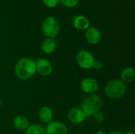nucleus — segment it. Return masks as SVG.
<instances>
[{
	"label": "nucleus",
	"mask_w": 135,
	"mask_h": 134,
	"mask_svg": "<svg viewBox=\"0 0 135 134\" xmlns=\"http://www.w3.org/2000/svg\"><path fill=\"white\" fill-rule=\"evenodd\" d=\"M44 4L48 8H54L59 4V0H43Z\"/></svg>",
	"instance_id": "nucleus-18"
},
{
	"label": "nucleus",
	"mask_w": 135,
	"mask_h": 134,
	"mask_svg": "<svg viewBox=\"0 0 135 134\" xmlns=\"http://www.w3.org/2000/svg\"><path fill=\"white\" fill-rule=\"evenodd\" d=\"M93 117L94 119L97 120V122H102V121L104 120V116H103V115L100 113V111L98 112V113H97L96 115H94Z\"/></svg>",
	"instance_id": "nucleus-20"
},
{
	"label": "nucleus",
	"mask_w": 135,
	"mask_h": 134,
	"mask_svg": "<svg viewBox=\"0 0 135 134\" xmlns=\"http://www.w3.org/2000/svg\"><path fill=\"white\" fill-rule=\"evenodd\" d=\"M120 81L125 84L132 83L135 80V70L131 66L125 67L120 73Z\"/></svg>",
	"instance_id": "nucleus-14"
},
{
	"label": "nucleus",
	"mask_w": 135,
	"mask_h": 134,
	"mask_svg": "<svg viewBox=\"0 0 135 134\" xmlns=\"http://www.w3.org/2000/svg\"><path fill=\"white\" fill-rule=\"evenodd\" d=\"M25 134H45L44 127L40 124H31L25 131Z\"/></svg>",
	"instance_id": "nucleus-16"
},
{
	"label": "nucleus",
	"mask_w": 135,
	"mask_h": 134,
	"mask_svg": "<svg viewBox=\"0 0 135 134\" xmlns=\"http://www.w3.org/2000/svg\"><path fill=\"white\" fill-rule=\"evenodd\" d=\"M59 2L65 7L74 8L79 4L80 0H59Z\"/></svg>",
	"instance_id": "nucleus-17"
},
{
	"label": "nucleus",
	"mask_w": 135,
	"mask_h": 134,
	"mask_svg": "<svg viewBox=\"0 0 135 134\" xmlns=\"http://www.w3.org/2000/svg\"><path fill=\"white\" fill-rule=\"evenodd\" d=\"M103 67H104V63H103L100 60H97V59H95V61H94V62H93V68H92V69H93V70H95L99 71V70H102V69H103Z\"/></svg>",
	"instance_id": "nucleus-19"
},
{
	"label": "nucleus",
	"mask_w": 135,
	"mask_h": 134,
	"mask_svg": "<svg viewBox=\"0 0 135 134\" xmlns=\"http://www.w3.org/2000/svg\"><path fill=\"white\" fill-rule=\"evenodd\" d=\"M76 62L78 66L85 70H89L93 68V62L95 61V57L93 54L89 50H80L76 54Z\"/></svg>",
	"instance_id": "nucleus-5"
},
{
	"label": "nucleus",
	"mask_w": 135,
	"mask_h": 134,
	"mask_svg": "<svg viewBox=\"0 0 135 134\" xmlns=\"http://www.w3.org/2000/svg\"><path fill=\"white\" fill-rule=\"evenodd\" d=\"M108 134H124V133L122 131H119V130H112Z\"/></svg>",
	"instance_id": "nucleus-21"
},
{
	"label": "nucleus",
	"mask_w": 135,
	"mask_h": 134,
	"mask_svg": "<svg viewBox=\"0 0 135 134\" xmlns=\"http://www.w3.org/2000/svg\"><path fill=\"white\" fill-rule=\"evenodd\" d=\"M1 106H2V100H1V99H0V108H1Z\"/></svg>",
	"instance_id": "nucleus-23"
},
{
	"label": "nucleus",
	"mask_w": 135,
	"mask_h": 134,
	"mask_svg": "<svg viewBox=\"0 0 135 134\" xmlns=\"http://www.w3.org/2000/svg\"><path fill=\"white\" fill-rule=\"evenodd\" d=\"M85 37L89 43L92 45H97L100 43L102 39V34L97 28L89 27L85 30Z\"/></svg>",
	"instance_id": "nucleus-9"
},
{
	"label": "nucleus",
	"mask_w": 135,
	"mask_h": 134,
	"mask_svg": "<svg viewBox=\"0 0 135 134\" xmlns=\"http://www.w3.org/2000/svg\"><path fill=\"white\" fill-rule=\"evenodd\" d=\"M36 70L42 77H48L53 73L51 62L44 58H40L36 62Z\"/></svg>",
	"instance_id": "nucleus-8"
},
{
	"label": "nucleus",
	"mask_w": 135,
	"mask_h": 134,
	"mask_svg": "<svg viewBox=\"0 0 135 134\" xmlns=\"http://www.w3.org/2000/svg\"><path fill=\"white\" fill-rule=\"evenodd\" d=\"M93 134H108L106 133L104 131H102V130H98V131H97V132H95Z\"/></svg>",
	"instance_id": "nucleus-22"
},
{
	"label": "nucleus",
	"mask_w": 135,
	"mask_h": 134,
	"mask_svg": "<svg viewBox=\"0 0 135 134\" xmlns=\"http://www.w3.org/2000/svg\"><path fill=\"white\" fill-rule=\"evenodd\" d=\"M59 23L54 17H48L41 24V31L47 38L55 39L59 32Z\"/></svg>",
	"instance_id": "nucleus-4"
},
{
	"label": "nucleus",
	"mask_w": 135,
	"mask_h": 134,
	"mask_svg": "<svg viewBox=\"0 0 135 134\" xmlns=\"http://www.w3.org/2000/svg\"><path fill=\"white\" fill-rule=\"evenodd\" d=\"M73 26L79 31H85L90 27L89 20L84 15H77L72 19Z\"/></svg>",
	"instance_id": "nucleus-11"
},
{
	"label": "nucleus",
	"mask_w": 135,
	"mask_h": 134,
	"mask_svg": "<svg viewBox=\"0 0 135 134\" xmlns=\"http://www.w3.org/2000/svg\"><path fill=\"white\" fill-rule=\"evenodd\" d=\"M13 127L18 131H25L29 126L30 123L28 119L23 115L16 116L13 120Z\"/></svg>",
	"instance_id": "nucleus-15"
},
{
	"label": "nucleus",
	"mask_w": 135,
	"mask_h": 134,
	"mask_svg": "<svg viewBox=\"0 0 135 134\" xmlns=\"http://www.w3.org/2000/svg\"><path fill=\"white\" fill-rule=\"evenodd\" d=\"M67 118L71 123L76 125L84 122L87 118L83 111L81 108H78V107H74L70 109L67 114Z\"/></svg>",
	"instance_id": "nucleus-10"
},
{
	"label": "nucleus",
	"mask_w": 135,
	"mask_h": 134,
	"mask_svg": "<svg viewBox=\"0 0 135 134\" xmlns=\"http://www.w3.org/2000/svg\"><path fill=\"white\" fill-rule=\"evenodd\" d=\"M45 134H68L67 126L60 121H51L44 127Z\"/></svg>",
	"instance_id": "nucleus-7"
},
{
	"label": "nucleus",
	"mask_w": 135,
	"mask_h": 134,
	"mask_svg": "<svg viewBox=\"0 0 135 134\" xmlns=\"http://www.w3.org/2000/svg\"><path fill=\"white\" fill-rule=\"evenodd\" d=\"M38 117H39V119L42 122L47 124L51 122V121H53L54 113H53L52 109L50 107L44 106L40 109L39 113H38Z\"/></svg>",
	"instance_id": "nucleus-12"
},
{
	"label": "nucleus",
	"mask_w": 135,
	"mask_h": 134,
	"mask_svg": "<svg viewBox=\"0 0 135 134\" xmlns=\"http://www.w3.org/2000/svg\"><path fill=\"white\" fill-rule=\"evenodd\" d=\"M36 61L32 58L24 57L20 58L14 66V74L21 81H27L36 74Z\"/></svg>",
	"instance_id": "nucleus-1"
},
{
	"label": "nucleus",
	"mask_w": 135,
	"mask_h": 134,
	"mask_svg": "<svg viewBox=\"0 0 135 134\" xmlns=\"http://www.w3.org/2000/svg\"><path fill=\"white\" fill-rule=\"evenodd\" d=\"M102 107V98L97 94L88 95L81 102V109L87 118L93 117L94 115L100 112Z\"/></svg>",
	"instance_id": "nucleus-2"
},
{
	"label": "nucleus",
	"mask_w": 135,
	"mask_h": 134,
	"mask_svg": "<svg viewBox=\"0 0 135 134\" xmlns=\"http://www.w3.org/2000/svg\"><path fill=\"white\" fill-rule=\"evenodd\" d=\"M57 48V42L53 38H46L41 44L42 51L46 54H53Z\"/></svg>",
	"instance_id": "nucleus-13"
},
{
	"label": "nucleus",
	"mask_w": 135,
	"mask_h": 134,
	"mask_svg": "<svg viewBox=\"0 0 135 134\" xmlns=\"http://www.w3.org/2000/svg\"><path fill=\"white\" fill-rule=\"evenodd\" d=\"M127 92V85L119 79H112L104 86L105 96L112 100H118L124 96Z\"/></svg>",
	"instance_id": "nucleus-3"
},
{
	"label": "nucleus",
	"mask_w": 135,
	"mask_h": 134,
	"mask_svg": "<svg viewBox=\"0 0 135 134\" xmlns=\"http://www.w3.org/2000/svg\"><path fill=\"white\" fill-rule=\"evenodd\" d=\"M80 87L81 91L87 95L96 94V92L99 89V83L97 79L88 77L81 80Z\"/></svg>",
	"instance_id": "nucleus-6"
}]
</instances>
